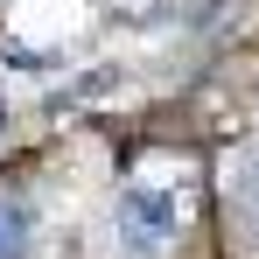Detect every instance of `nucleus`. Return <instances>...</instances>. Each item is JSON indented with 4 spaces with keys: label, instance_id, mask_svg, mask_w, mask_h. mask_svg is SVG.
I'll use <instances>...</instances> for the list:
<instances>
[{
    "label": "nucleus",
    "instance_id": "obj_1",
    "mask_svg": "<svg viewBox=\"0 0 259 259\" xmlns=\"http://www.w3.org/2000/svg\"><path fill=\"white\" fill-rule=\"evenodd\" d=\"M182 231V196L175 189H126L119 196V245L133 252H154Z\"/></svg>",
    "mask_w": 259,
    "mask_h": 259
},
{
    "label": "nucleus",
    "instance_id": "obj_3",
    "mask_svg": "<svg viewBox=\"0 0 259 259\" xmlns=\"http://www.w3.org/2000/svg\"><path fill=\"white\" fill-rule=\"evenodd\" d=\"M245 189H252V210H259V161H252V182H245Z\"/></svg>",
    "mask_w": 259,
    "mask_h": 259
},
{
    "label": "nucleus",
    "instance_id": "obj_2",
    "mask_svg": "<svg viewBox=\"0 0 259 259\" xmlns=\"http://www.w3.org/2000/svg\"><path fill=\"white\" fill-rule=\"evenodd\" d=\"M35 203L28 196H0V259H28L35 252Z\"/></svg>",
    "mask_w": 259,
    "mask_h": 259
}]
</instances>
